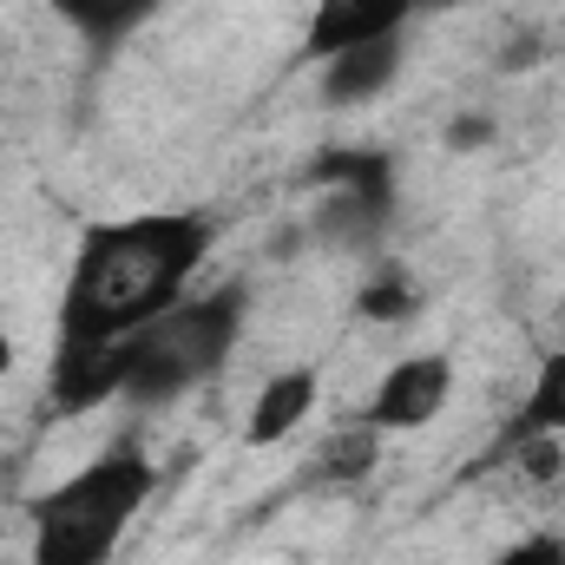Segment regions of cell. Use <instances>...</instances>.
<instances>
[{"instance_id": "4fadbf2b", "label": "cell", "mask_w": 565, "mask_h": 565, "mask_svg": "<svg viewBox=\"0 0 565 565\" xmlns=\"http://www.w3.org/2000/svg\"><path fill=\"white\" fill-rule=\"evenodd\" d=\"M493 565H565V540L553 533H533V540H513Z\"/></svg>"}, {"instance_id": "ba28073f", "label": "cell", "mask_w": 565, "mask_h": 565, "mask_svg": "<svg viewBox=\"0 0 565 565\" xmlns=\"http://www.w3.org/2000/svg\"><path fill=\"white\" fill-rule=\"evenodd\" d=\"M46 7H53L93 53H113V46H126V40L139 33L164 0H46Z\"/></svg>"}, {"instance_id": "6da1fadb", "label": "cell", "mask_w": 565, "mask_h": 565, "mask_svg": "<svg viewBox=\"0 0 565 565\" xmlns=\"http://www.w3.org/2000/svg\"><path fill=\"white\" fill-rule=\"evenodd\" d=\"M211 244L217 224L204 211H139L93 224L66 270L53 349H119L171 302H184V282L204 270Z\"/></svg>"}, {"instance_id": "8fae6325", "label": "cell", "mask_w": 565, "mask_h": 565, "mask_svg": "<svg viewBox=\"0 0 565 565\" xmlns=\"http://www.w3.org/2000/svg\"><path fill=\"white\" fill-rule=\"evenodd\" d=\"M355 309L369 316V322H408L415 309H422V289H415V277L408 270H375V277L362 282V296H355Z\"/></svg>"}, {"instance_id": "7c38bea8", "label": "cell", "mask_w": 565, "mask_h": 565, "mask_svg": "<svg viewBox=\"0 0 565 565\" xmlns=\"http://www.w3.org/2000/svg\"><path fill=\"white\" fill-rule=\"evenodd\" d=\"M513 447H520V467H526V480H540V487H546V480H559V473H565L559 434H520Z\"/></svg>"}, {"instance_id": "9a60e30c", "label": "cell", "mask_w": 565, "mask_h": 565, "mask_svg": "<svg viewBox=\"0 0 565 565\" xmlns=\"http://www.w3.org/2000/svg\"><path fill=\"white\" fill-rule=\"evenodd\" d=\"M7 369H13V342L0 335V375H7Z\"/></svg>"}, {"instance_id": "5b68a950", "label": "cell", "mask_w": 565, "mask_h": 565, "mask_svg": "<svg viewBox=\"0 0 565 565\" xmlns=\"http://www.w3.org/2000/svg\"><path fill=\"white\" fill-rule=\"evenodd\" d=\"M447 402H454V362L427 349V355H402V362L375 382L362 422L375 427V434H415V427H427Z\"/></svg>"}, {"instance_id": "3957f363", "label": "cell", "mask_w": 565, "mask_h": 565, "mask_svg": "<svg viewBox=\"0 0 565 565\" xmlns=\"http://www.w3.org/2000/svg\"><path fill=\"white\" fill-rule=\"evenodd\" d=\"M244 309H250V296L237 282L171 302L158 322H145L139 335L119 342V395L139 408H164V402L191 395L198 382H211L244 335Z\"/></svg>"}, {"instance_id": "7a4b0ae2", "label": "cell", "mask_w": 565, "mask_h": 565, "mask_svg": "<svg viewBox=\"0 0 565 565\" xmlns=\"http://www.w3.org/2000/svg\"><path fill=\"white\" fill-rule=\"evenodd\" d=\"M158 473L139 447H113L99 460H86L79 473H66L60 487L26 500V526H33V565H113L126 526L145 513Z\"/></svg>"}, {"instance_id": "8992f818", "label": "cell", "mask_w": 565, "mask_h": 565, "mask_svg": "<svg viewBox=\"0 0 565 565\" xmlns=\"http://www.w3.org/2000/svg\"><path fill=\"white\" fill-rule=\"evenodd\" d=\"M395 79H402V40H375V46H355V53H335L329 66H316V93L335 113L382 99Z\"/></svg>"}, {"instance_id": "2e32d148", "label": "cell", "mask_w": 565, "mask_h": 565, "mask_svg": "<svg viewBox=\"0 0 565 565\" xmlns=\"http://www.w3.org/2000/svg\"><path fill=\"white\" fill-rule=\"evenodd\" d=\"M0 7H7V0H0Z\"/></svg>"}, {"instance_id": "52a82bcc", "label": "cell", "mask_w": 565, "mask_h": 565, "mask_svg": "<svg viewBox=\"0 0 565 565\" xmlns=\"http://www.w3.org/2000/svg\"><path fill=\"white\" fill-rule=\"evenodd\" d=\"M316 395H322V375L316 369H277L257 388L250 415H244V447H277V440H289L296 427L316 415Z\"/></svg>"}, {"instance_id": "30bf717a", "label": "cell", "mask_w": 565, "mask_h": 565, "mask_svg": "<svg viewBox=\"0 0 565 565\" xmlns=\"http://www.w3.org/2000/svg\"><path fill=\"white\" fill-rule=\"evenodd\" d=\"M520 434H565V342L540 362V375H533V388H526V408H520V422H513V440Z\"/></svg>"}, {"instance_id": "5bb4252c", "label": "cell", "mask_w": 565, "mask_h": 565, "mask_svg": "<svg viewBox=\"0 0 565 565\" xmlns=\"http://www.w3.org/2000/svg\"><path fill=\"white\" fill-rule=\"evenodd\" d=\"M447 145H454V151H480V145H493V119H487V113H467V119H454Z\"/></svg>"}, {"instance_id": "277c9868", "label": "cell", "mask_w": 565, "mask_h": 565, "mask_svg": "<svg viewBox=\"0 0 565 565\" xmlns=\"http://www.w3.org/2000/svg\"><path fill=\"white\" fill-rule=\"evenodd\" d=\"M422 13V0H316L302 20V66H329L335 53L375 46V40H402L408 20Z\"/></svg>"}, {"instance_id": "9c48e42d", "label": "cell", "mask_w": 565, "mask_h": 565, "mask_svg": "<svg viewBox=\"0 0 565 565\" xmlns=\"http://www.w3.org/2000/svg\"><path fill=\"white\" fill-rule=\"evenodd\" d=\"M375 460H382V434H375L369 422H355V427H342V434H329V440H322V454H316L309 480L355 487V480H369V473H375Z\"/></svg>"}]
</instances>
